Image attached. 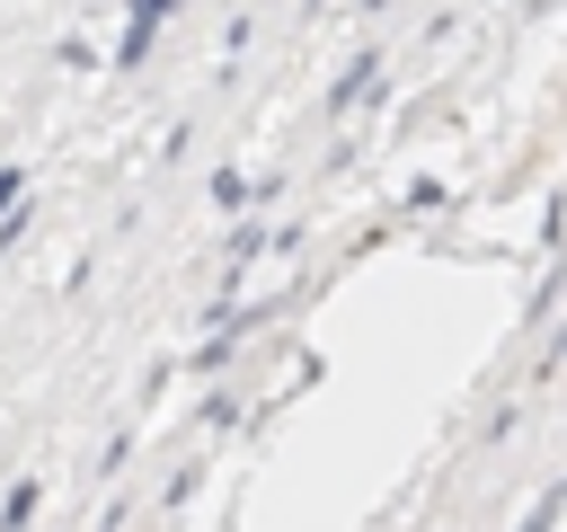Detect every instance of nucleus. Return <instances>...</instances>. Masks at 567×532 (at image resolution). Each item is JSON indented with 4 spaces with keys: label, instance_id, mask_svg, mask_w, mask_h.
I'll return each instance as SVG.
<instances>
[{
    "label": "nucleus",
    "instance_id": "f257e3e1",
    "mask_svg": "<svg viewBox=\"0 0 567 532\" xmlns=\"http://www.w3.org/2000/svg\"><path fill=\"white\" fill-rule=\"evenodd\" d=\"M159 18H168V0H133V35H124V53H142V44H151V27H159Z\"/></svg>",
    "mask_w": 567,
    "mask_h": 532
}]
</instances>
